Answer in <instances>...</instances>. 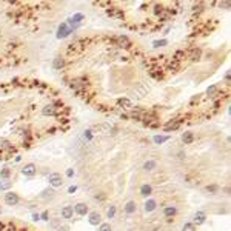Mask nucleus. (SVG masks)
Listing matches in <instances>:
<instances>
[{"mask_svg":"<svg viewBox=\"0 0 231 231\" xmlns=\"http://www.w3.org/2000/svg\"><path fill=\"white\" fill-rule=\"evenodd\" d=\"M71 108L56 88L36 79L0 82V130L6 125L17 148H29L39 136L52 134L69 127Z\"/></svg>","mask_w":231,"mask_h":231,"instance_id":"nucleus-1","label":"nucleus"},{"mask_svg":"<svg viewBox=\"0 0 231 231\" xmlns=\"http://www.w3.org/2000/svg\"><path fill=\"white\" fill-rule=\"evenodd\" d=\"M26 62L25 43L0 25V68L17 66Z\"/></svg>","mask_w":231,"mask_h":231,"instance_id":"nucleus-2","label":"nucleus"},{"mask_svg":"<svg viewBox=\"0 0 231 231\" xmlns=\"http://www.w3.org/2000/svg\"><path fill=\"white\" fill-rule=\"evenodd\" d=\"M19 202V196L16 194V193H12V191H9V193H6L5 194V203H8V205H16Z\"/></svg>","mask_w":231,"mask_h":231,"instance_id":"nucleus-3","label":"nucleus"},{"mask_svg":"<svg viewBox=\"0 0 231 231\" xmlns=\"http://www.w3.org/2000/svg\"><path fill=\"white\" fill-rule=\"evenodd\" d=\"M49 184L52 185V186H60V185L63 184V180H62V176H60V174H57V173H52V174H49Z\"/></svg>","mask_w":231,"mask_h":231,"instance_id":"nucleus-4","label":"nucleus"},{"mask_svg":"<svg viewBox=\"0 0 231 231\" xmlns=\"http://www.w3.org/2000/svg\"><path fill=\"white\" fill-rule=\"evenodd\" d=\"M22 173H23L25 176H34V174L37 173V168H36V165H33V163H28V165H25V167H23Z\"/></svg>","mask_w":231,"mask_h":231,"instance_id":"nucleus-5","label":"nucleus"},{"mask_svg":"<svg viewBox=\"0 0 231 231\" xmlns=\"http://www.w3.org/2000/svg\"><path fill=\"white\" fill-rule=\"evenodd\" d=\"M73 214H74V208L73 207H63L62 208V217L63 219H71L73 217Z\"/></svg>","mask_w":231,"mask_h":231,"instance_id":"nucleus-6","label":"nucleus"},{"mask_svg":"<svg viewBox=\"0 0 231 231\" xmlns=\"http://www.w3.org/2000/svg\"><path fill=\"white\" fill-rule=\"evenodd\" d=\"M74 211H76L79 216H85V214L88 213V207H87L85 203H77V205L74 207Z\"/></svg>","mask_w":231,"mask_h":231,"instance_id":"nucleus-7","label":"nucleus"},{"mask_svg":"<svg viewBox=\"0 0 231 231\" xmlns=\"http://www.w3.org/2000/svg\"><path fill=\"white\" fill-rule=\"evenodd\" d=\"M176 213H177V208H176V207H173V205H168V207H165V208H163V214H165L167 217H173Z\"/></svg>","mask_w":231,"mask_h":231,"instance_id":"nucleus-8","label":"nucleus"},{"mask_svg":"<svg viewBox=\"0 0 231 231\" xmlns=\"http://www.w3.org/2000/svg\"><path fill=\"white\" fill-rule=\"evenodd\" d=\"M151 191H153V186H151V185L145 184L140 186V196H143V197H148V196L151 194Z\"/></svg>","mask_w":231,"mask_h":231,"instance_id":"nucleus-9","label":"nucleus"},{"mask_svg":"<svg viewBox=\"0 0 231 231\" xmlns=\"http://www.w3.org/2000/svg\"><path fill=\"white\" fill-rule=\"evenodd\" d=\"M100 220H102V217H100V213H97V211H94L90 214V224L91 225H97V224H100Z\"/></svg>","mask_w":231,"mask_h":231,"instance_id":"nucleus-10","label":"nucleus"},{"mask_svg":"<svg viewBox=\"0 0 231 231\" xmlns=\"http://www.w3.org/2000/svg\"><path fill=\"white\" fill-rule=\"evenodd\" d=\"M156 200H153V199H149L146 203H145V211H148V213H151V211H154L156 210Z\"/></svg>","mask_w":231,"mask_h":231,"instance_id":"nucleus-11","label":"nucleus"},{"mask_svg":"<svg viewBox=\"0 0 231 231\" xmlns=\"http://www.w3.org/2000/svg\"><path fill=\"white\" fill-rule=\"evenodd\" d=\"M182 140H184L185 145H188V143H191L194 140V134L189 133V131H186V133H184V136H182Z\"/></svg>","mask_w":231,"mask_h":231,"instance_id":"nucleus-12","label":"nucleus"},{"mask_svg":"<svg viewBox=\"0 0 231 231\" xmlns=\"http://www.w3.org/2000/svg\"><path fill=\"white\" fill-rule=\"evenodd\" d=\"M205 213H202V211H197L196 213V216H194V220H196V224H203L205 222Z\"/></svg>","mask_w":231,"mask_h":231,"instance_id":"nucleus-13","label":"nucleus"},{"mask_svg":"<svg viewBox=\"0 0 231 231\" xmlns=\"http://www.w3.org/2000/svg\"><path fill=\"white\" fill-rule=\"evenodd\" d=\"M125 211H127L128 214H133V213L136 211V203H134V202H128L127 207H125Z\"/></svg>","mask_w":231,"mask_h":231,"instance_id":"nucleus-14","label":"nucleus"},{"mask_svg":"<svg viewBox=\"0 0 231 231\" xmlns=\"http://www.w3.org/2000/svg\"><path fill=\"white\" fill-rule=\"evenodd\" d=\"M154 167H156V162H154V160H148V162H145V165H143V168H145L146 171L153 170Z\"/></svg>","mask_w":231,"mask_h":231,"instance_id":"nucleus-15","label":"nucleus"},{"mask_svg":"<svg viewBox=\"0 0 231 231\" xmlns=\"http://www.w3.org/2000/svg\"><path fill=\"white\" fill-rule=\"evenodd\" d=\"M182 231H196V225L194 224H185Z\"/></svg>","mask_w":231,"mask_h":231,"instance_id":"nucleus-16","label":"nucleus"},{"mask_svg":"<svg viewBox=\"0 0 231 231\" xmlns=\"http://www.w3.org/2000/svg\"><path fill=\"white\" fill-rule=\"evenodd\" d=\"M99 231H113V228H111L109 224H102L100 228H99Z\"/></svg>","mask_w":231,"mask_h":231,"instance_id":"nucleus-17","label":"nucleus"},{"mask_svg":"<svg viewBox=\"0 0 231 231\" xmlns=\"http://www.w3.org/2000/svg\"><path fill=\"white\" fill-rule=\"evenodd\" d=\"M167 139H168L167 136H156V137H154V142H156V143H163Z\"/></svg>","mask_w":231,"mask_h":231,"instance_id":"nucleus-18","label":"nucleus"},{"mask_svg":"<svg viewBox=\"0 0 231 231\" xmlns=\"http://www.w3.org/2000/svg\"><path fill=\"white\" fill-rule=\"evenodd\" d=\"M114 216H116V207H111L108 210V219H113Z\"/></svg>","mask_w":231,"mask_h":231,"instance_id":"nucleus-19","label":"nucleus"},{"mask_svg":"<svg viewBox=\"0 0 231 231\" xmlns=\"http://www.w3.org/2000/svg\"><path fill=\"white\" fill-rule=\"evenodd\" d=\"M9 186H11V182L5 180V182H2V184H0V189H6V188H9Z\"/></svg>","mask_w":231,"mask_h":231,"instance_id":"nucleus-20","label":"nucleus"},{"mask_svg":"<svg viewBox=\"0 0 231 231\" xmlns=\"http://www.w3.org/2000/svg\"><path fill=\"white\" fill-rule=\"evenodd\" d=\"M9 174H11V171H9L8 168H5V170H3V171L0 173V177H8Z\"/></svg>","mask_w":231,"mask_h":231,"instance_id":"nucleus-21","label":"nucleus"},{"mask_svg":"<svg viewBox=\"0 0 231 231\" xmlns=\"http://www.w3.org/2000/svg\"><path fill=\"white\" fill-rule=\"evenodd\" d=\"M207 189H208L210 193H216V191L219 189V186H217V185H211V186H208Z\"/></svg>","mask_w":231,"mask_h":231,"instance_id":"nucleus-22","label":"nucleus"},{"mask_svg":"<svg viewBox=\"0 0 231 231\" xmlns=\"http://www.w3.org/2000/svg\"><path fill=\"white\" fill-rule=\"evenodd\" d=\"M163 45H167V40H157V42H154V46H156V48L163 46Z\"/></svg>","mask_w":231,"mask_h":231,"instance_id":"nucleus-23","label":"nucleus"},{"mask_svg":"<svg viewBox=\"0 0 231 231\" xmlns=\"http://www.w3.org/2000/svg\"><path fill=\"white\" fill-rule=\"evenodd\" d=\"M48 216H49V214H48V211H45V213L42 214V217H43V220H48Z\"/></svg>","mask_w":231,"mask_h":231,"instance_id":"nucleus-24","label":"nucleus"},{"mask_svg":"<svg viewBox=\"0 0 231 231\" xmlns=\"http://www.w3.org/2000/svg\"><path fill=\"white\" fill-rule=\"evenodd\" d=\"M59 231H68V227H60Z\"/></svg>","mask_w":231,"mask_h":231,"instance_id":"nucleus-25","label":"nucleus"}]
</instances>
